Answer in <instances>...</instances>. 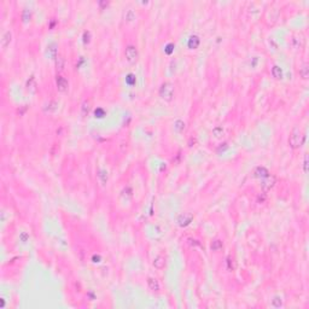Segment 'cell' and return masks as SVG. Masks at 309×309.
<instances>
[{"label":"cell","mask_w":309,"mask_h":309,"mask_svg":"<svg viewBox=\"0 0 309 309\" xmlns=\"http://www.w3.org/2000/svg\"><path fill=\"white\" fill-rule=\"evenodd\" d=\"M56 65H57V69L58 70H63V67H64V58L62 56H57L56 57Z\"/></svg>","instance_id":"9"},{"label":"cell","mask_w":309,"mask_h":309,"mask_svg":"<svg viewBox=\"0 0 309 309\" xmlns=\"http://www.w3.org/2000/svg\"><path fill=\"white\" fill-rule=\"evenodd\" d=\"M272 75H273L274 79L280 80V79H283V70L280 69L278 65H274V67L272 68Z\"/></svg>","instance_id":"7"},{"label":"cell","mask_w":309,"mask_h":309,"mask_svg":"<svg viewBox=\"0 0 309 309\" xmlns=\"http://www.w3.org/2000/svg\"><path fill=\"white\" fill-rule=\"evenodd\" d=\"M68 87H69V84H68V81L64 77L57 76V88H58V91L65 92L68 89Z\"/></svg>","instance_id":"4"},{"label":"cell","mask_w":309,"mask_h":309,"mask_svg":"<svg viewBox=\"0 0 309 309\" xmlns=\"http://www.w3.org/2000/svg\"><path fill=\"white\" fill-rule=\"evenodd\" d=\"M10 41H11V33L10 31H5L4 34H3V36H1V46L4 47H8V45L10 44Z\"/></svg>","instance_id":"5"},{"label":"cell","mask_w":309,"mask_h":309,"mask_svg":"<svg viewBox=\"0 0 309 309\" xmlns=\"http://www.w3.org/2000/svg\"><path fill=\"white\" fill-rule=\"evenodd\" d=\"M221 247H222V243H221L220 240H215V241H213V244H211V249H213L214 251L219 250Z\"/></svg>","instance_id":"10"},{"label":"cell","mask_w":309,"mask_h":309,"mask_svg":"<svg viewBox=\"0 0 309 309\" xmlns=\"http://www.w3.org/2000/svg\"><path fill=\"white\" fill-rule=\"evenodd\" d=\"M124 56H126V59H127L129 63H135L137 61H138L139 53H138V50H137L135 47L132 46V45H129V46L126 47Z\"/></svg>","instance_id":"3"},{"label":"cell","mask_w":309,"mask_h":309,"mask_svg":"<svg viewBox=\"0 0 309 309\" xmlns=\"http://www.w3.org/2000/svg\"><path fill=\"white\" fill-rule=\"evenodd\" d=\"M302 141H303V135H302V132L298 128H295L294 131L291 132L290 134V138H289V144L292 149H297V147L301 146Z\"/></svg>","instance_id":"2"},{"label":"cell","mask_w":309,"mask_h":309,"mask_svg":"<svg viewBox=\"0 0 309 309\" xmlns=\"http://www.w3.org/2000/svg\"><path fill=\"white\" fill-rule=\"evenodd\" d=\"M199 42H201L199 38L196 36V35H193V36H191L190 40H188V47H190V48H197L198 45H199Z\"/></svg>","instance_id":"8"},{"label":"cell","mask_w":309,"mask_h":309,"mask_svg":"<svg viewBox=\"0 0 309 309\" xmlns=\"http://www.w3.org/2000/svg\"><path fill=\"white\" fill-rule=\"evenodd\" d=\"M213 133H214V135H215L216 138H219V137H221V135H222V133H224V129H222L221 127H217V128H215V129L213 131Z\"/></svg>","instance_id":"12"},{"label":"cell","mask_w":309,"mask_h":309,"mask_svg":"<svg viewBox=\"0 0 309 309\" xmlns=\"http://www.w3.org/2000/svg\"><path fill=\"white\" fill-rule=\"evenodd\" d=\"M160 97L162 98L163 100L170 101L173 99V95H174V85L170 84V82H164L161 87H160Z\"/></svg>","instance_id":"1"},{"label":"cell","mask_w":309,"mask_h":309,"mask_svg":"<svg viewBox=\"0 0 309 309\" xmlns=\"http://www.w3.org/2000/svg\"><path fill=\"white\" fill-rule=\"evenodd\" d=\"M147 284H149L150 290H152V291H158L160 290V284H158V281L156 279L149 278L147 279Z\"/></svg>","instance_id":"6"},{"label":"cell","mask_w":309,"mask_h":309,"mask_svg":"<svg viewBox=\"0 0 309 309\" xmlns=\"http://www.w3.org/2000/svg\"><path fill=\"white\" fill-rule=\"evenodd\" d=\"M300 74H301V76L303 77V79H307V77H308V67L304 65V67L300 70Z\"/></svg>","instance_id":"11"}]
</instances>
